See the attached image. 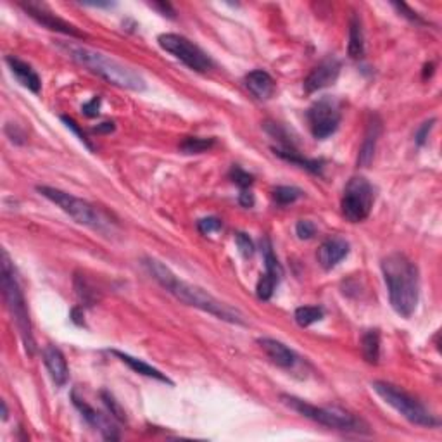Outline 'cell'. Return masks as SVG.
I'll use <instances>...</instances> for the list:
<instances>
[{
    "mask_svg": "<svg viewBox=\"0 0 442 442\" xmlns=\"http://www.w3.org/2000/svg\"><path fill=\"white\" fill-rule=\"evenodd\" d=\"M375 202V190L365 177H353L342 194V216L351 223L365 221Z\"/></svg>",
    "mask_w": 442,
    "mask_h": 442,
    "instance_id": "8",
    "label": "cell"
},
{
    "mask_svg": "<svg viewBox=\"0 0 442 442\" xmlns=\"http://www.w3.org/2000/svg\"><path fill=\"white\" fill-rule=\"evenodd\" d=\"M158 43L162 50L173 55L187 67L197 73H208L213 70L214 62L201 47L195 45L189 38L177 33H162L158 37Z\"/></svg>",
    "mask_w": 442,
    "mask_h": 442,
    "instance_id": "9",
    "label": "cell"
},
{
    "mask_svg": "<svg viewBox=\"0 0 442 442\" xmlns=\"http://www.w3.org/2000/svg\"><path fill=\"white\" fill-rule=\"evenodd\" d=\"M372 389L375 390L378 396L385 401L389 406H392L401 416L406 418L409 424L420 425V427H437L439 420L425 408L420 401L415 399L411 394H408L397 385L390 384V382L375 380L372 384Z\"/></svg>",
    "mask_w": 442,
    "mask_h": 442,
    "instance_id": "7",
    "label": "cell"
},
{
    "mask_svg": "<svg viewBox=\"0 0 442 442\" xmlns=\"http://www.w3.org/2000/svg\"><path fill=\"white\" fill-rule=\"evenodd\" d=\"M382 275L387 285L389 301L399 316L411 318L420 301V273L403 253H392L382 260Z\"/></svg>",
    "mask_w": 442,
    "mask_h": 442,
    "instance_id": "2",
    "label": "cell"
},
{
    "mask_svg": "<svg viewBox=\"0 0 442 442\" xmlns=\"http://www.w3.org/2000/svg\"><path fill=\"white\" fill-rule=\"evenodd\" d=\"M258 344L260 348L265 351L268 360L272 361L273 365L280 366V368L290 370L294 368L297 363V354L292 351L290 348H287L284 342L277 341V338H270V337H263L258 338Z\"/></svg>",
    "mask_w": 442,
    "mask_h": 442,
    "instance_id": "16",
    "label": "cell"
},
{
    "mask_svg": "<svg viewBox=\"0 0 442 442\" xmlns=\"http://www.w3.org/2000/svg\"><path fill=\"white\" fill-rule=\"evenodd\" d=\"M324 308H320V306H301L294 313V320L302 328H306V326L324 320Z\"/></svg>",
    "mask_w": 442,
    "mask_h": 442,
    "instance_id": "26",
    "label": "cell"
},
{
    "mask_svg": "<svg viewBox=\"0 0 442 442\" xmlns=\"http://www.w3.org/2000/svg\"><path fill=\"white\" fill-rule=\"evenodd\" d=\"M2 294L7 309H9L11 316H13V321L18 326V332L21 336L23 344H25L26 353L30 356H33L35 338L33 328H31L30 313H28L25 296H23V290L19 287L18 278H16L14 266L11 265L7 250H2Z\"/></svg>",
    "mask_w": 442,
    "mask_h": 442,
    "instance_id": "4",
    "label": "cell"
},
{
    "mask_svg": "<svg viewBox=\"0 0 442 442\" xmlns=\"http://www.w3.org/2000/svg\"><path fill=\"white\" fill-rule=\"evenodd\" d=\"M101 102H102V99L99 97V95H95L92 101H89L87 104L82 106V113L85 114L87 118L99 116V111H101Z\"/></svg>",
    "mask_w": 442,
    "mask_h": 442,
    "instance_id": "37",
    "label": "cell"
},
{
    "mask_svg": "<svg viewBox=\"0 0 442 442\" xmlns=\"http://www.w3.org/2000/svg\"><path fill=\"white\" fill-rule=\"evenodd\" d=\"M282 403L289 406L301 416L308 418V420L314 421L318 425H324L326 429L342 430V432H356V433H368V425L365 424L361 418H356L351 413L344 411L338 408H321V406H314L308 401L301 399V397L290 396V394H282Z\"/></svg>",
    "mask_w": 442,
    "mask_h": 442,
    "instance_id": "5",
    "label": "cell"
},
{
    "mask_svg": "<svg viewBox=\"0 0 442 442\" xmlns=\"http://www.w3.org/2000/svg\"><path fill=\"white\" fill-rule=\"evenodd\" d=\"M111 353H113L116 358H119V361H123V363H125V365H128L135 373H138V375L149 377V378H156V380L162 382V384L173 385V382H171L170 378L165 375V373L159 372L158 368H154V366H150L149 363H145V361L138 360V358L130 356V354H126V353L116 351V349H113V351H111Z\"/></svg>",
    "mask_w": 442,
    "mask_h": 442,
    "instance_id": "21",
    "label": "cell"
},
{
    "mask_svg": "<svg viewBox=\"0 0 442 442\" xmlns=\"http://www.w3.org/2000/svg\"><path fill=\"white\" fill-rule=\"evenodd\" d=\"M394 7H396L397 11H399L401 14L404 16V18H408V19H411V21H416V23H421V19H420V16H418L416 13H413L411 9H409L408 6H406V4H392Z\"/></svg>",
    "mask_w": 442,
    "mask_h": 442,
    "instance_id": "38",
    "label": "cell"
},
{
    "mask_svg": "<svg viewBox=\"0 0 442 442\" xmlns=\"http://www.w3.org/2000/svg\"><path fill=\"white\" fill-rule=\"evenodd\" d=\"M306 118H308L313 137L318 140H325L338 130L342 114L336 99L321 97L309 107Z\"/></svg>",
    "mask_w": 442,
    "mask_h": 442,
    "instance_id": "10",
    "label": "cell"
},
{
    "mask_svg": "<svg viewBox=\"0 0 442 442\" xmlns=\"http://www.w3.org/2000/svg\"><path fill=\"white\" fill-rule=\"evenodd\" d=\"M6 62L7 66H9L11 73L14 74L16 79H18L23 87H26V89L33 92V94H38L40 89H42V82H40V77L33 67L28 65V62L21 61V59L14 57V55H7Z\"/></svg>",
    "mask_w": 442,
    "mask_h": 442,
    "instance_id": "18",
    "label": "cell"
},
{
    "mask_svg": "<svg viewBox=\"0 0 442 442\" xmlns=\"http://www.w3.org/2000/svg\"><path fill=\"white\" fill-rule=\"evenodd\" d=\"M433 123H436V119H429V121H425L424 125L420 126V128L416 130V133H415V142H416V145L418 147H421V145H425V142H427V138H429V133H430V130L433 128Z\"/></svg>",
    "mask_w": 442,
    "mask_h": 442,
    "instance_id": "36",
    "label": "cell"
},
{
    "mask_svg": "<svg viewBox=\"0 0 442 442\" xmlns=\"http://www.w3.org/2000/svg\"><path fill=\"white\" fill-rule=\"evenodd\" d=\"M114 130V123H102V125H99L97 128H94V131H113Z\"/></svg>",
    "mask_w": 442,
    "mask_h": 442,
    "instance_id": "42",
    "label": "cell"
},
{
    "mask_svg": "<svg viewBox=\"0 0 442 442\" xmlns=\"http://www.w3.org/2000/svg\"><path fill=\"white\" fill-rule=\"evenodd\" d=\"M277 282L273 280L272 277H268V275H261V278L258 280V285H256V296L258 299L261 301H270L273 297L275 294V289H277Z\"/></svg>",
    "mask_w": 442,
    "mask_h": 442,
    "instance_id": "28",
    "label": "cell"
},
{
    "mask_svg": "<svg viewBox=\"0 0 442 442\" xmlns=\"http://www.w3.org/2000/svg\"><path fill=\"white\" fill-rule=\"evenodd\" d=\"M228 177H230V180H232L235 185L241 187L242 190L249 189V187L254 183L253 175L248 173V171H245V170H242L241 166H237V165L232 166V170H230Z\"/></svg>",
    "mask_w": 442,
    "mask_h": 442,
    "instance_id": "30",
    "label": "cell"
},
{
    "mask_svg": "<svg viewBox=\"0 0 442 442\" xmlns=\"http://www.w3.org/2000/svg\"><path fill=\"white\" fill-rule=\"evenodd\" d=\"M235 244H237L238 253H241L245 260L253 258L254 253H256V245H254V242L250 241V237L248 233H244V232L235 233Z\"/></svg>",
    "mask_w": 442,
    "mask_h": 442,
    "instance_id": "31",
    "label": "cell"
},
{
    "mask_svg": "<svg viewBox=\"0 0 442 442\" xmlns=\"http://www.w3.org/2000/svg\"><path fill=\"white\" fill-rule=\"evenodd\" d=\"M341 61L333 55L324 59L316 67H313L311 73L304 79V90L306 94H314V92L326 89V87L333 85L337 82L338 74H341Z\"/></svg>",
    "mask_w": 442,
    "mask_h": 442,
    "instance_id": "12",
    "label": "cell"
},
{
    "mask_svg": "<svg viewBox=\"0 0 442 442\" xmlns=\"http://www.w3.org/2000/svg\"><path fill=\"white\" fill-rule=\"evenodd\" d=\"M261 253H263V260H265V266H266V275L272 277L277 284H280L282 278H284V266L280 265L278 261L277 254H275L272 241L268 237H265L261 241Z\"/></svg>",
    "mask_w": 442,
    "mask_h": 442,
    "instance_id": "23",
    "label": "cell"
},
{
    "mask_svg": "<svg viewBox=\"0 0 442 442\" xmlns=\"http://www.w3.org/2000/svg\"><path fill=\"white\" fill-rule=\"evenodd\" d=\"M349 254V242L342 237H328L321 242L316 258L324 270H332Z\"/></svg>",
    "mask_w": 442,
    "mask_h": 442,
    "instance_id": "14",
    "label": "cell"
},
{
    "mask_svg": "<svg viewBox=\"0 0 442 442\" xmlns=\"http://www.w3.org/2000/svg\"><path fill=\"white\" fill-rule=\"evenodd\" d=\"M57 47L71 61L89 70L90 73L97 74L99 78L111 83V85L131 92H143L147 89L145 79L137 70L126 66L125 62L118 61V59L111 57V55H106L99 53V50L89 49V47L78 45V43L73 42H61L57 43Z\"/></svg>",
    "mask_w": 442,
    "mask_h": 442,
    "instance_id": "3",
    "label": "cell"
},
{
    "mask_svg": "<svg viewBox=\"0 0 442 442\" xmlns=\"http://www.w3.org/2000/svg\"><path fill=\"white\" fill-rule=\"evenodd\" d=\"M21 7L31 19H35L38 25L47 28V30L57 31V33L67 35V37L73 38H85V33H83V31H79L74 25H71V23L59 18V16L50 13L45 6H40L37 2H28L21 4Z\"/></svg>",
    "mask_w": 442,
    "mask_h": 442,
    "instance_id": "11",
    "label": "cell"
},
{
    "mask_svg": "<svg viewBox=\"0 0 442 442\" xmlns=\"http://www.w3.org/2000/svg\"><path fill=\"white\" fill-rule=\"evenodd\" d=\"M296 233H297V237L301 238V241H309V238H313L314 235H316V225H314V223L309 221V220L297 221Z\"/></svg>",
    "mask_w": 442,
    "mask_h": 442,
    "instance_id": "35",
    "label": "cell"
},
{
    "mask_svg": "<svg viewBox=\"0 0 442 442\" xmlns=\"http://www.w3.org/2000/svg\"><path fill=\"white\" fill-rule=\"evenodd\" d=\"M142 265L162 289L168 290L171 296L177 297L183 304L192 306V308L201 309V311L213 314L218 320L228 321V324L245 325L244 314L238 311L237 308L216 299L214 296H211L208 290L201 289V287L180 280L165 263L156 260V258H143Z\"/></svg>",
    "mask_w": 442,
    "mask_h": 442,
    "instance_id": "1",
    "label": "cell"
},
{
    "mask_svg": "<svg viewBox=\"0 0 442 442\" xmlns=\"http://www.w3.org/2000/svg\"><path fill=\"white\" fill-rule=\"evenodd\" d=\"M216 145V138L209 137H187L185 140L180 143V153L183 154H202L208 153Z\"/></svg>",
    "mask_w": 442,
    "mask_h": 442,
    "instance_id": "25",
    "label": "cell"
},
{
    "mask_svg": "<svg viewBox=\"0 0 442 442\" xmlns=\"http://www.w3.org/2000/svg\"><path fill=\"white\" fill-rule=\"evenodd\" d=\"M37 192L57 206L59 209L65 211L67 216L77 221L78 225L89 226L92 230H99V232H106L111 228L109 218H106L104 213H101L94 204L83 201L77 195L47 185H38Z\"/></svg>",
    "mask_w": 442,
    "mask_h": 442,
    "instance_id": "6",
    "label": "cell"
},
{
    "mask_svg": "<svg viewBox=\"0 0 442 442\" xmlns=\"http://www.w3.org/2000/svg\"><path fill=\"white\" fill-rule=\"evenodd\" d=\"M61 121H62V123H66V126H67V128H70L71 131H73V133H74V135H77V137H78V140H79V142H82V143H83V145H85V147H89V149H90V150H94V145H92V143H90V140H89V138H87V135H85V133H83V130H82V128H79V125H78V123H77V121H74V119H73V118H70V116H61Z\"/></svg>",
    "mask_w": 442,
    "mask_h": 442,
    "instance_id": "34",
    "label": "cell"
},
{
    "mask_svg": "<svg viewBox=\"0 0 442 442\" xmlns=\"http://www.w3.org/2000/svg\"><path fill=\"white\" fill-rule=\"evenodd\" d=\"M361 353L366 363L377 365L380 360V332L378 330H368L361 337Z\"/></svg>",
    "mask_w": 442,
    "mask_h": 442,
    "instance_id": "24",
    "label": "cell"
},
{
    "mask_svg": "<svg viewBox=\"0 0 442 442\" xmlns=\"http://www.w3.org/2000/svg\"><path fill=\"white\" fill-rule=\"evenodd\" d=\"M238 204H241L242 208H253L254 206V194L248 189L242 190L241 195H238Z\"/></svg>",
    "mask_w": 442,
    "mask_h": 442,
    "instance_id": "39",
    "label": "cell"
},
{
    "mask_svg": "<svg viewBox=\"0 0 442 442\" xmlns=\"http://www.w3.org/2000/svg\"><path fill=\"white\" fill-rule=\"evenodd\" d=\"M275 156H278L280 159H284L287 162H292V165L299 166V168L309 171L313 175H321V170H324L325 161L324 159H308L304 156H301L299 150L294 147V149H284V147H273Z\"/></svg>",
    "mask_w": 442,
    "mask_h": 442,
    "instance_id": "20",
    "label": "cell"
},
{
    "mask_svg": "<svg viewBox=\"0 0 442 442\" xmlns=\"http://www.w3.org/2000/svg\"><path fill=\"white\" fill-rule=\"evenodd\" d=\"M245 87L258 101H268L275 94V79L263 70H254L245 77Z\"/></svg>",
    "mask_w": 442,
    "mask_h": 442,
    "instance_id": "19",
    "label": "cell"
},
{
    "mask_svg": "<svg viewBox=\"0 0 442 442\" xmlns=\"http://www.w3.org/2000/svg\"><path fill=\"white\" fill-rule=\"evenodd\" d=\"M221 228H223V223H221L220 218H216V216L202 218V220L197 221V230L202 235L216 233V232H220Z\"/></svg>",
    "mask_w": 442,
    "mask_h": 442,
    "instance_id": "33",
    "label": "cell"
},
{
    "mask_svg": "<svg viewBox=\"0 0 442 442\" xmlns=\"http://www.w3.org/2000/svg\"><path fill=\"white\" fill-rule=\"evenodd\" d=\"M382 119L378 114H372L370 116L368 125H366V131H365V138L363 143H361V149L360 154H358V166L361 168H368L372 165L373 156H375V150H377V143L378 138L382 135Z\"/></svg>",
    "mask_w": 442,
    "mask_h": 442,
    "instance_id": "17",
    "label": "cell"
},
{
    "mask_svg": "<svg viewBox=\"0 0 442 442\" xmlns=\"http://www.w3.org/2000/svg\"><path fill=\"white\" fill-rule=\"evenodd\" d=\"M74 287H77V294L79 296V299L85 302V304H95V301H97L95 290H92L90 285L82 277L74 278Z\"/></svg>",
    "mask_w": 442,
    "mask_h": 442,
    "instance_id": "32",
    "label": "cell"
},
{
    "mask_svg": "<svg viewBox=\"0 0 442 442\" xmlns=\"http://www.w3.org/2000/svg\"><path fill=\"white\" fill-rule=\"evenodd\" d=\"M101 399L104 401L107 411L111 413V416L116 418L118 421H126V415H125V409L121 408V404L118 403L116 397L113 396L111 392H107V390H101Z\"/></svg>",
    "mask_w": 442,
    "mask_h": 442,
    "instance_id": "29",
    "label": "cell"
},
{
    "mask_svg": "<svg viewBox=\"0 0 442 442\" xmlns=\"http://www.w3.org/2000/svg\"><path fill=\"white\" fill-rule=\"evenodd\" d=\"M7 415H9V411H7L6 403H4V401H2V418H4V420H7Z\"/></svg>",
    "mask_w": 442,
    "mask_h": 442,
    "instance_id": "43",
    "label": "cell"
},
{
    "mask_svg": "<svg viewBox=\"0 0 442 442\" xmlns=\"http://www.w3.org/2000/svg\"><path fill=\"white\" fill-rule=\"evenodd\" d=\"M79 311H82V309H79V308H73V311H71V321L82 326L83 320H79V318H82V316H79Z\"/></svg>",
    "mask_w": 442,
    "mask_h": 442,
    "instance_id": "41",
    "label": "cell"
},
{
    "mask_svg": "<svg viewBox=\"0 0 442 442\" xmlns=\"http://www.w3.org/2000/svg\"><path fill=\"white\" fill-rule=\"evenodd\" d=\"M71 399H73V404L77 406L78 411L82 413L83 418H85V420L89 421V424L95 430H99L104 439H107V441H118L119 439L118 429L114 427L113 424H111V420L104 415V413L97 411V409L92 408L90 404H87L85 401L79 399V397L77 396V392L71 394Z\"/></svg>",
    "mask_w": 442,
    "mask_h": 442,
    "instance_id": "13",
    "label": "cell"
},
{
    "mask_svg": "<svg viewBox=\"0 0 442 442\" xmlns=\"http://www.w3.org/2000/svg\"><path fill=\"white\" fill-rule=\"evenodd\" d=\"M153 7H156V9H159L162 13V16H168V18H175V11L171 9L170 4H153Z\"/></svg>",
    "mask_w": 442,
    "mask_h": 442,
    "instance_id": "40",
    "label": "cell"
},
{
    "mask_svg": "<svg viewBox=\"0 0 442 442\" xmlns=\"http://www.w3.org/2000/svg\"><path fill=\"white\" fill-rule=\"evenodd\" d=\"M302 195H304V192H302L301 189H297V187H289V185L275 187L272 192L273 201L277 202L278 206L292 204V202H296L297 199H301Z\"/></svg>",
    "mask_w": 442,
    "mask_h": 442,
    "instance_id": "27",
    "label": "cell"
},
{
    "mask_svg": "<svg viewBox=\"0 0 442 442\" xmlns=\"http://www.w3.org/2000/svg\"><path fill=\"white\" fill-rule=\"evenodd\" d=\"M43 363L47 366V372H49L50 378L57 387H65L70 380V366H67V361L65 358V354L59 348L49 344L43 348Z\"/></svg>",
    "mask_w": 442,
    "mask_h": 442,
    "instance_id": "15",
    "label": "cell"
},
{
    "mask_svg": "<svg viewBox=\"0 0 442 442\" xmlns=\"http://www.w3.org/2000/svg\"><path fill=\"white\" fill-rule=\"evenodd\" d=\"M348 54L351 59H361L365 55L363 25H361V18L356 13H353L351 21H349Z\"/></svg>",
    "mask_w": 442,
    "mask_h": 442,
    "instance_id": "22",
    "label": "cell"
}]
</instances>
